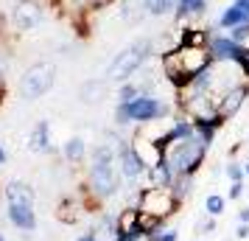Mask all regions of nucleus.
<instances>
[{
	"mask_svg": "<svg viewBox=\"0 0 249 241\" xmlns=\"http://www.w3.org/2000/svg\"><path fill=\"white\" fill-rule=\"evenodd\" d=\"M121 191V168H118V146L112 143H98L90 151V171H87V188L95 202L112 199Z\"/></svg>",
	"mask_w": 249,
	"mask_h": 241,
	"instance_id": "nucleus-1",
	"label": "nucleus"
},
{
	"mask_svg": "<svg viewBox=\"0 0 249 241\" xmlns=\"http://www.w3.org/2000/svg\"><path fill=\"white\" fill-rule=\"evenodd\" d=\"M207 149H210V143L199 135V132H193L191 138H182V140H174L168 143V149H165V163L171 166V171L174 177H196L199 168H202L204 157H207Z\"/></svg>",
	"mask_w": 249,
	"mask_h": 241,
	"instance_id": "nucleus-2",
	"label": "nucleus"
},
{
	"mask_svg": "<svg viewBox=\"0 0 249 241\" xmlns=\"http://www.w3.org/2000/svg\"><path fill=\"white\" fill-rule=\"evenodd\" d=\"M151 54H154V39H148V37L135 39L132 45L124 48V51L112 59V65L107 68V81H109V84H124V81H132L137 70L151 59Z\"/></svg>",
	"mask_w": 249,
	"mask_h": 241,
	"instance_id": "nucleus-3",
	"label": "nucleus"
},
{
	"mask_svg": "<svg viewBox=\"0 0 249 241\" xmlns=\"http://www.w3.org/2000/svg\"><path fill=\"white\" fill-rule=\"evenodd\" d=\"M171 115V107L157 95H140L129 104H118L115 107V124L118 127H129V124H157V121H165Z\"/></svg>",
	"mask_w": 249,
	"mask_h": 241,
	"instance_id": "nucleus-4",
	"label": "nucleus"
},
{
	"mask_svg": "<svg viewBox=\"0 0 249 241\" xmlns=\"http://www.w3.org/2000/svg\"><path fill=\"white\" fill-rule=\"evenodd\" d=\"M56 84V65L53 62H34L31 68H25L23 79H20V98L23 101H36L51 87Z\"/></svg>",
	"mask_w": 249,
	"mask_h": 241,
	"instance_id": "nucleus-5",
	"label": "nucleus"
},
{
	"mask_svg": "<svg viewBox=\"0 0 249 241\" xmlns=\"http://www.w3.org/2000/svg\"><path fill=\"white\" fill-rule=\"evenodd\" d=\"M179 199L174 196L171 188H143L140 191V202H137V210L146 213V216H154V219H162L168 222L177 210H179Z\"/></svg>",
	"mask_w": 249,
	"mask_h": 241,
	"instance_id": "nucleus-6",
	"label": "nucleus"
},
{
	"mask_svg": "<svg viewBox=\"0 0 249 241\" xmlns=\"http://www.w3.org/2000/svg\"><path fill=\"white\" fill-rule=\"evenodd\" d=\"M9 17H12V25L17 31H34L42 23V3H36V0H17L12 6V12H9Z\"/></svg>",
	"mask_w": 249,
	"mask_h": 241,
	"instance_id": "nucleus-7",
	"label": "nucleus"
},
{
	"mask_svg": "<svg viewBox=\"0 0 249 241\" xmlns=\"http://www.w3.org/2000/svg\"><path fill=\"white\" fill-rule=\"evenodd\" d=\"M207 51H210L213 62H244L249 56L247 48L238 45L230 34H213L207 42Z\"/></svg>",
	"mask_w": 249,
	"mask_h": 241,
	"instance_id": "nucleus-8",
	"label": "nucleus"
},
{
	"mask_svg": "<svg viewBox=\"0 0 249 241\" xmlns=\"http://www.w3.org/2000/svg\"><path fill=\"white\" fill-rule=\"evenodd\" d=\"M177 56H179V65H182V73L193 79L199 76L202 70H207L213 65V56L207 48H196V45H179L177 48Z\"/></svg>",
	"mask_w": 249,
	"mask_h": 241,
	"instance_id": "nucleus-9",
	"label": "nucleus"
},
{
	"mask_svg": "<svg viewBox=\"0 0 249 241\" xmlns=\"http://www.w3.org/2000/svg\"><path fill=\"white\" fill-rule=\"evenodd\" d=\"M118 168H121V177L129 180V183H140L143 180V174H146L148 166L140 160V154L135 151L132 140H124L118 146Z\"/></svg>",
	"mask_w": 249,
	"mask_h": 241,
	"instance_id": "nucleus-10",
	"label": "nucleus"
},
{
	"mask_svg": "<svg viewBox=\"0 0 249 241\" xmlns=\"http://www.w3.org/2000/svg\"><path fill=\"white\" fill-rule=\"evenodd\" d=\"M249 98V84H238L232 90H227L224 95H218V101H215V110H218V118L221 121H230V118H235L241 110H244V104Z\"/></svg>",
	"mask_w": 249,
	"mask_h": 241,
	"instance_id": "nucleus-11",
	"label": "nucleus"
},
{
	"mask_svg": "<svg viewBox=\"0 0 249 241\" xmlns=\"http://www.w3.org/2000/svg\"><path fill=\"white\" fill-rule=\"evenodd\" d=\"M143 180H146V188H171L174 185V171H171V166L162 157L157 166H148Z\"/></svg>",
	"mask_w": 249,
	"mask_h": 241,
	"instance_id": "nucleus-12",
	"label": "nucleus"
},
{
	"mask_svg": "<svg viewBox=\"0 0 249 241\" xmlns=\"http://www.w3.org/2000/svg\"><path fill=\"white\" fill-rule=\"evenodd\" d=\"M3 196H6V202H9V205H31V207H34V202H36L34 188H31L28 183H20V180H12V183L6 185Z\"/></svg>",
	"mask_w": 249,
	"mask_h": 241,
	"instance_id": "nucleus-13",
	"label": "nucleus"
},
{
	"mask_svg": "<svg viewBox=\"0 0 249 241\" xmlns=\"http://www.w3.org/2000/svg\"><path fill=\"white\" fill-rule=\"evenodd\" d=\"M6 216H9V222H12L17 230H25V233L36 230V213H34L31 205H9Z\"/></svg>",
	"mask_w": 249,
	"mask_h": 241,
	"instance_id": "nucleus-14",
	"label": "nucleus"
},
{
	"mask_svg": "<svg viewBox=\"0 0 249 241\" xmlns=\"http://www.w3.org/2000/svg\"><path fill=\"white\" fill-rule=\"evenodd\" d=\"M84 213H87V202H84V199H73V196L62 199L59 207H56V219L65 222V224H76Z\"/></svg>",
	"mask_w": 249,
	"mask_h": 241,
	"instance_id": "nucleus-15",
	"label": "nucleus"
},
{
	"mask_svg": "<svg viewBox=\"0 0 249 241\" xmlns=\"http://www.w3.org/2000/svg\"><path fill=\"white\" fill-rule=\"evenodd\" d=\"M28 149L36 151V154H45V151H53L51 146V124L48 121H36L31 135H28Z\"/></svg>",
	"mask_w": 249,
	"mask_h": 241,
	"instance_id": "nucleus-16",
	"label": "nucleus"
},
{
	"mask_svg": "<svg viewBox=\"0 0 249 241\" xmlns=\"http://www.w3.org/2000/svg\"><path fill=\"white\" fill-rule=\"evenodd\" d=\"M107 90H109V81L107 79H87L79 87V101L81 104H98L107 98Z\"/></svg>",
	"mask_w": 249,
	"mask_h": 241,
	"instance_id": "nucleus-17",
	"label": "nucleus"
},
{
	"mask_svg": "<svg viewBox=\"0 0 249 241\" xmlns=\"http://www.w3.org/2000/svg\"><path fill=\"white\" fill-rule=\"evenodd\" d=\"M132 146H135V151L140 154V160L146 163V166H157V163L162 160V149H160L151 138L135 135V138H132Z\"/></svg>",
	"mask_w": 249,
	"mask_h": 241,
	"instance_id": "nucleus-18",
	"label": "nucleus"
},
{
	"mask_svg": "<svg viewBox=\"0 0 249 241\" xmlns=\"http://www.w3.org/2000/svg\"><path fill=\"white\" fill-rule=\"evenodd\" d=\"M244 23H249V12H247V9H241L238 3H230L224 12L218 14V25L227 28V31H230V28H235V25H244Z\"/></svg>",
	"mask_w": 249,
	"mask_h": 241,
	"instance_id": "nucleus-19",
	"label": "nucleus"
},
{
	"mask_svg": "<svg viewBox=\"0 0 249 241\" xmlns=\"http://www.w3.org/2000/svg\"><path fill=\"white\" fill-rule=\"evenodd\" d=\"M204 12H207V0H177L174 17L179 23V20H188V17H204Z\"/></svg>",
	"mask_w": 249,
	"mask_h": 241,
	"instance_id": "nucleus-20",
	"label": "nucleus"
},
{
	"mask_svg": "<svg viewBox=\"0 0 249 241\" xmlns=\"http://www.w3.org/2000/svg\"><path fill=\"white\" fill-rule=\"evenodd\" d=\"M62 157H65L70 166L84 163V157H87V143H84V138H70L68 143L62 146Z\"/></svg>",
	"mask_w": 249,
	"mask_h": 241,
	"instance_id": "nucleus-21",
	"label": "nucleus"
},
{
	"mask_svg": "<svg viewBox=\"0 0 249 241\" xmlns=\"http://www.w3.org/2000/svg\"><path fill=\"white\" fill-rule=\"evenodd\" d=\"M140 227V210L132 205H126L121 213H118V236H126V233H132V230Z\"/></svg>",
	"mask_w": 249,
	"mask_h": 241,
	"instance_id": "nucleus-22",
	"label": "nucleus"
},
{
	"mask_svg": "<svg viewBox=\"0 0 249 241\" xmlns=\"http://www.w3.org/2000/svg\"><path fill=\"white\" fill-rule=\"evenodd\" d=\"M140 3L151 17H165V14H174V9H177V0H140Z\"/></svg>",
	"mask_w": 249,
	"mask_h": 241,
	"instance_id": "nucleus-23",
	"label": "nucleus"
},
{
	"mask_svg": "<svg viewBox=\"0 0 249 241\" xmlns=\"http://www.w3.org/2000/svg\"><path fill=\"white\" fill-rule=\"evenodd\" d=\"M140 95H143V90H140V84H135V79L118 84V104H129L135 98H140Z\"/></svg>",
	"mask_w": 249,
	"mask_h": 241,
	"instance_id": "nucleus-24",
	"label": "nucleus"
},
{
	"mask_svg": "<svg viewBox=\"0 0 249 241\" xmlns=\"http://www.w3.org/2000/svg\"><path fill=\"white\" fill-rule=\"evenodd\" d=\"M224 207H227V196L221 194H207V199H204V213L207 216H221L224 213Z\"/></svg>",
	"mask_w": 249,
	"mask_h": 241,
	"instance_id": "nucleus-25",
	"label": "nucleus"
},
{
	"mask_svg": "<svg viewBox=\"0 0 249 241\" xmlns=\"http://www.w3.org/2000/svg\"><path fill=\"white\" fill-rule=\"evenodd\" d=\"M193 180H196V177H174L171 191H174V196H177L179 202H185V199H188V194L193 191Z\"/></svg>",
	"mask_w": 249,
	"mask_h": 241,
	"instance_id": "nucleus-26",
	"label": "nucleus"
},
{
	"mask_svg": "<svg viewBox=\"0 0 249 241\" xmlns=\"http://www.w3.org/2000/svg\"><path fill=\"white\" fill-rule=\"evenodd\" d=\"M224 177L230 180V183H241V180H247V171H244V163L230 160V163L224 166Z\"/></svg>",
	"mask_w": 249,
	"mask_h": 241,
	"instance_id": "nucleus-27",
	"label": "nucleus"
},
{
	"mask_svg": "<svg viewBox=\"0 0 249 241\" xmlns=\"http://www.w3.org/2000/svg\"><path fill=\"white\" fill-rule=\"evenodd\" d=\"M230 37L235 39L238 45H244V48H247V54H249V23L235 25V28H230Z\"/></svg>",
	"mask_w": 249,
	"mask_h": 241,
	"instance_id": "nucleus-28",
	"label": "nucleus"
},
{
	"mask_svg": "<svg viewBox=\"0 0 249 241\" xmlns=\"http://www.w3.org/2000/svg\"><path fill=\"white\" fill-rule=\"evenodd\" d=\"M148 241H179V233H177V230H171V227H162L160 233H154Z\"/></svg>",
	"mask_w": 249,
	"mask_h": 241,
	"instance_id": "nucleus-29",
	"label": "nucleus"
},
{
	"mask_svg": "<svg viewBox=\"0 0 249 241\" xmlns=\"http://www.w3.org/2000/svg\"><path fill=\"white\" fill-rule=\"evenodd\" d=\"M215 227H218L215 216H202L199 222H196V230H199V233H213Z\"/></svg>",
	"mask_w": 249,
	"mask_h": 241,
	"instance_id": "nucleus-30",
	"label": "nucleus"
},
{
	"mask_svg": "<svg viewBox=\"0 0 249 241\" xmlns=\"http://www.w3.org/2000/svg\"><path fill=\"white\" fill-rule=\"evenodd\" d=\"M244 191H247V183L241 180V183H230V191H227V199H232V202H238L241 196H244Z\"/></svg>",
	"mask_w": 249,
	"mask_h": 241,
	"instance_id": "nucleus-31",
	"label": "nucleus"
},
{
	"mask_svg": "<svg viewBox=\"0 0 249 241\" xmlns=\"http://www.w3.org/2000/svg\"><path fill=\"white\" fill-rule=\"evenodd\" d=\"M235 239H238V241L249 239V224H241V222H238V227H235Z\"/></svg>",
	"mask_w": 249,
	"mask_h": 241,
	"instance_id": "nucleus-32",
	"label": "nucleus"
},
{
	"mask_svg": "<svg viewBox=\"0 0 249 241\" xmlns=\"http://www.w3.org/2000/svg\"><path fill=\"white\" fill-rule=\"evenodd\" d=\"M6 68H9V62H6L3 54H0V84H6Z\"/></svg>",
	"mask_w": 249,
	"mask_h": 241,
	"instance_id": "nucleus-33",
	"label": "nucleus"
},
{
	"mask_svg": "<svg viewBox=\"0 0 249 241\" xmlns=\"http://www.w3.org/2000/svg\"><path fill=\"white\" fill-rule=\"evenodd\" d=\"M238 222H241V224H249V205L238 210Z\"/></svg>",
	"mask_w": 249,
	"mask_h": 241,
	"instance_id": "nucleus-34",
	"label": "nucleus"
},
{
	"mask_svg": "<svg viewBox=\"0 0 249 241\" xmlns=\"http://www.w3.org/2000/svg\"><path fill=\"white\" fill-rule=\"evenodd\" d=\"M79 241H101V239H98V236H95V233H87V236H81Z\"/></svg>",
	"mask_w": 249,
	"mask_h": 241,
	"instance_id": "nucleus-35",
	"label": "nucleus"
},
{
	"mask_svg": "<svg viewBox=\"0 0 249 241\" xmlns=\"http://www.w3.org/2000/svg\"><path fill=\"white\" fill-rule=\"evenodd\" d=\"M6 163V151H3V146H0V166Z\"/></svg>",
	"mask_w": 249,
	"mask_h": 241,
	"instance_id": "nucleus-36",
	"label": "nucleus"
},
{
	"mask_svg": "<svg viewBox=\"0 0 249 241\" xmlns=\"http://www.w3.org/2000/svg\"><path fill=\"white\" fill-rule=\"evenodd\" d=\"M0 39H3V14H0Z\"/></svg>",
	"mask_w": 249,
	"mask_h": 241,
	"instance_id": "nucleus-37",
	"label": "nucleus"
},
{
	"mask_svg": "<svg viewBox=\"0 0 249 241\" xmlns=\"http://www.w3.org/2000/svg\"><path fill=\"white\" fill-rule=\"evenodd\" d=\"M244 171H247V177H249V160H247V163H244Z\"/></svg>",
	"mask_w": 249,
	"mask_h": 241,
	"instance_id": "nucleus-38",
	"label": "nucleus"
},
{
	"mask_svg": "<svg viewBox=\"0 0 249 241\" xmlns=\"http://www.w3.org/2000/svg\"><path fill=\"white\" fill-rule=\"evenodd\" d=\"M0 241H3V236H0Z\"/></svg>",
	"mask_w": 249,
	"mask_h": 241,
	"instance_id": "nucleus-39",
	"label": "nucleus"
}]
</instances>
